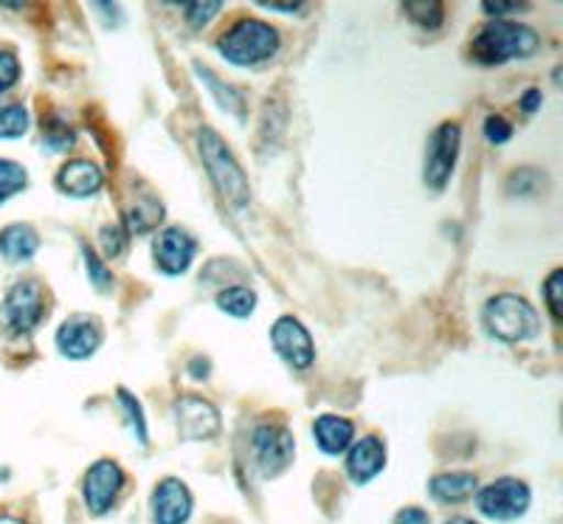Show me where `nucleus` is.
<instances>
[{"instance_id":"f257e3e1","label":"nucleus","mask_w":563,"mask_h":524,"mask_svg":"<svg viewBox=\"0 0 563 524\" xmlns=\"http://www.w3.org/2000/svg\"><path fill=\"white\" fill-rule=\"evenodd\" d=\"M198 148L200 161H203L206 173H209L211 184H214V189L220 193V198H223L234 211L245 209V206L251 204L249 178H245L243 166L238 164V159L231 155L229 144H225L211 128H203L198 133Z\"/></svg>"},{"instance_id":"f03ea898","label":"nucleus","mask_w":563,"mask_h":524,"mask_svg":"<svg viewBox=\"0 0 563 524\" xmlns=\"http://www.w3.org/2000/svg\"><path fill=\"white\" fill-rule=\"evenodd\" d=\"M538 48V34L516 20H490L471 45V57L482 65H501L525 59Z\"/></svg>"},{"instance_id":"7ed1b4c3","label":"nucleus","mask_w":563,"mask_h":524,"mask_svg":"<svg viewBox=\"0 0 563 524\" xmlns=\"http://www.w3.org/2000/svg\"><path fill=\"white\" fill-rule=\"evenodd\" d=\"M218 52L225 63L240 65V68L268 63L279 52V32L265 20H240L220 37Z\"/></svg>"},{"instance_id":"20e7f679","label":"nucleus","mask_w":563,"mask_h":524,"mask_svg":"<svg viewBox=\"0 0 563 524\" xmlns=\"http://www.w3.org/2000/svg\"><path fill=\"white\" fill-rule=\"evenodd\" d=\"M485 327L493 339L519 345V341L536 339L541 332V319L525 296L499 294L485 305Z\"/></svg>"},{"instance_id":"39448f33","label":"nucleus","mask_w":563,"mask_h":524,"mask_svg":"<svg viewBox=\"0 0 563 524\" xmlns=\"http://www.w3.org/2000/svg\"><path fill=\"white\" fill-rule=\"evenodd\" d=\"M45 316V294L34 280L18 282L0 305V327L9 336H29Z\"/></svg>"},{"instance_id":"423d86ee","label":"nucleus","mask_w":563,"mask_h":524,"mask_svg":"<svg viewBox=\"0 0 563 524\" xmlns=\"http://www.w3.org/2000/svg\"><path fill=\"white\" fill-rule=\"evenodd\" d=\"M476 507L487 518L512 522V518L525 516L527 507H530V488L516 477H501V480L476 491Z\"/></svg>"},{"instance_id":"0eeeda50","label":"nucleus","mask_w":563,"mask_h":524,"mask_svg":"<svg viewBox=\"0 0 563 524\" xmlns=\"http://www.w3.org/2000/svg\"><path fill=\"white\" fill-rule=\"evenodd\" d=\"M251 455H254V462L263 477H276V473H282L294 462L296 440L285 426L263 423L251 435Z\"/></svg>"},{"instance_id":"6e6552de","label":"nucleus","mask_w":563,"mask_h":524,"mask_svg":"<svg viewBox=\"0 0 563 524\" xmlns=\"http://www.w3.org/2000/svg\"><path fill=\"white\" fill-rule=\"evenodd\" d=\"M460 124H440V128L431 133L429 139V150H426V166H422V178L431 189H445L454 175V166H456V155H460Z\"/></svg>"},{"instance_id":"1a4fd4ad","label":"nucleus","mask_w":563,"mask_h":524,"mask_svg":"<svg viewBox=\"0 0 563 524\" xmlns=\"http://www.w3.org/2000/svg\"><path fill=\"white\" fill-rule=\"evenodd\" d=\"M124 488V471L119 468V462L113 460H99L88 468L82 482L85 505L93 516H104L110 507L115 505V499Z\"/></svg>"},{"instance_id":"9d476101","label":"nucleus","mask_w":563,"mask_h":524,"mask_svg":"<svg viewBox=\"0 0 563 524\" xmlns=\"http://www.w3.org/2000/svg\"><path fill=\"white\" fill-rule=\"evenodd\" d=\"M271 341H274V350L279 352L282 359L288 361L294 370H308L316 361V347L310 339L308 327L301 325L294 316H282L276 319V325L271 327Z\"/></svg>"},{"instance_id":"9b49d317","label":"nucleus","mask_w":563,"mask_h":524,"mask_svg":"<svg viewBox=\"0 0 563 524\" xmlns=\"http://www.w3.org/2000/svg\"><path fill=\"white\" fill-rule=\"evenodd\" d=\"M175 423L184 440H211L220 432V412L198 395H184L175 403Z\"/></svg>"},{"instance_id":"f8f14e48","label":"nucleus","mask_w":563,"mask_h":524,"mask_svg":"<svg viewBox=\"0 0 563 524\" xmlns=\"http://www.w3.org/2000/svg\"><path fill=\"white\" fill-rule=\"evenodd\" d=\"M155 265L167 276H180L189 271L192 260L198 256V240L186 229H164L153 245Z\"/></svg>"},{"instance_id":"ddd939ff","label":"nucleus","mask_w":563,"mask_h":524,"mask_svg":"<svg viewBox=\"0 0 563 524\" xmlns=\"http://www.w3.org/2000/svg\"><path fill=\"white\" fill-rule=\"evenodd\" d=\"M102 345V325L93 316H70L57 330V350L70 361H85Z\"/></svg>"},{"instance_id":"4468645a","label":"nucleus","mask_w":563,"mask_h":524,"mask_svg":"<svg viewBox=\"0 0 563 524\" xmlns=\"http://www.w3.org/2000/svg\"><path fill=\"white\" fill-rule=\"evenodd\" d=\"M150 513L155 524H186V518L192 516V493L180 480L167 477L155 485Z\"/></svg>"},{"instance_id":"2eb2a0df","label":"nucleus","mask_w":563,"mask_h":524,"mask_svg":"<svg viewBox=\"0 0 563 524\" xmlns=\"http://www.w3.org/2000/svg\"><path fill=\"white\" fill-rule=\"evenodd\" d=\"M386 466V446L378 437H364L355 446H350V455H346V473L355 485H366L369 480H375Z\"/></svg>"},{"instance_id":"dca6fc26","label":"nucleus","mask_w":563,"mask_h":524,"mask_svg":"<svg viewBox=\"0 0 563 524\" xmlns=\"http://www.w3.org/2000/svg\"><path fill=\"white\" fill-rule=\"evenodd\" d=\"M104 184V175L97 164L90 161H68L57 175V189L68 198H90L97 195Z\"/></svg>"},{"instance_id":"f3484780","label":"nucleus","mask_w":563,"mask_h":524,"mask_svg":"<svg viewBox=\"0 0 563 524\" xmlns=\"http://www.w3.org/2000/svg\"><path fill=\"white\" fill-rule=\"evenodd\" d=\"M313 437L316 446L330 457L344 455L346 448L352 446V437H355V426H352L346 417L339 415H321L319 421L313 423Z\"/></svg>"},{"instance_id":"a211bd4d","label":"nucleus","mask_w":563,"mask_h":524,"mask_svg":"<svg viewBox=\"0 0 563 524\" xmlns=\"http://www.w3.org/2000/svg\"><path fill=\"white\" fill-rule=\"evenodd\" d=\"M429 491L442 505H460V502H465V499H471L479 491V480H476L474 473L465 471L437 473L434 480L429 482Z\"/></svg>"},{"instance_id":"6ab92c4d","label":"nucleus","mask_w":563,"mask_h":524,"mask_svg":"<svg viewBox=\"0 0 563 524\" xmlns=\"http://www.w3.org/2000/svg\"><path fill=\"white\" fill-rule=\"evenodd\" d=\"M40 234L26 223H12L0 231V256L9 262H26L37 254Z\"/></svg>"},{"instance_id":"aec40b11","label":"nucleus","mask_w":563,"mask_h":524,"mask_svg":"<svg viewBox=\"0 0 563 524\" xmlns=\"http://www.w3.org/2000/svg\"><path fill=\"white\" fill-rule=\"evenodd\" d=\"M161 218H164V206L158 200H135L128 209V234H147V231H153L161 223Z\"/></svg>"},{"instance_id":"412c9836","label":"nucleus","mask_w":563,"mask_h":524,"mask_svg":"<svg viewBox=\"0 0 563 524\" xmlns=\"http://www.w3.org/2000/svg\"><path fill=\"white\" fill-rule=\"evenodd\" d=\"M198 77L203 79L206 85H209L211 97L218 99L220 108H225V110H229V113H234V116H238V119H243V116H245V99H243V94H240L238 88H231V85H223V83H220L218 74H211L209 68H200V65H198Z\"/></svg>"},{"instance_id":"4be33fe9","label":"nucleus","mask_w":563,"mask_h":524,"mask_svg":"<svg viewBox=\"0 0 563 524\" xmlns=\"http://www.w3.org/2000/svg\"><path fill=\"white\" fill-rule=\"evenodd\" d=\"M218 307L223 314L234 316V319H249L256 307V294L243 285H234V288H225L218 294Z\"/></svg>"},{"instance_id":"5701e85b","label":"nucleus","mask_w":563,"mask_h":524,"mask_svg":"<svg viewBox=\"0 0 563 524\" xmlns=\"http://www.w3.org/2000/svg\"><path fill=\"white\" fill-rule=\"evenodd\" d=\"M74 141H77V133L70 128L65 119L59 116H48L43 119V144L48 150H57V153H65V150L74 148Z\"/></svg>"},{"instance_id":"b1692460","label":"nucleus","mask_w":563,"mask_h":524,"mask_svg":"<svg viewBox=\"0 0 563 524\" xmlns=\"http://www.w3.org/2000/svg\"><path fill=\"white\" fill-rule=\"evenodd\" d=\"M119 410H122L124 423H128L130 435L141 443V446H147V421H144V412H141V403L130 395L128 390H119Z\"/></svg>"},{"instance_id":"393cba45","label":"nucleus","mask_w":563,"mask_h":524,"mask_svg":"<svg viewBox=\"0 0 563 524\" xmlns=\"http://www.w3.org/2000/svg\"><path fill=\"white\" fill-rule=\"evenodd\" d=\"M29 186V173L18 161L0 159V204H7L12 195L23 193Z\"/></svg>"},{"instance_id":"a878e982","label":"nucleus","mask_w":563,"mask_h":524,"mask_svg":"<svg viewBox=\"0 0 563 524\" xmlns=\"http://www.w3.org/2000/svg\"><path fill=\"white\" fill-rule=\"evenodd\" d=\"M29 124V110L23 105H0V139H20L26 135Z\"/></svg>"},{"instance_id":"bb28decb","label":"nucleus","mask_w":563,"mask_h":524,"mask_svg":"<svg viewBox=\"0 0 563 524\" xmlns=\"http://www.w3.org/2000/svg\"><path fill=\"white\" fill-rule=\"evenodd\" d=\"M404 12L409 14L411 23H417V26L440 29L445 9L437 0H420V3H404Z\"/></svg>"},{"instance_id":"cd10ccee","label":"nucleus","mask_w":563,"mask_h":524,"mask_svg":"<svg viewBox=\"0 0 563 524\" xmlns=\"http://www.w3.org/2000/svg\"><path fill=\"white\" fill-rule=\"evenodd\" d=\"M82 254H85V265H88V276H90V282H93V288L97 291H108L110 285H113V274H110L108 269H104V262L99 260L97 256V251H90V249H82Z\"/></svg>"},{"instance_id":"c85d7f7f","label":"nucleus","mask_w":563,"mask_h":524,"mask_svg":"<svg viewBox=\"0 0 563 524\" xmlns=\"http://www.w3.org/2000/svg\"><path fill=\"white\" fill-rule=\"evenodd\" d=\"M184 14L186 23L192 29H203L206 23H211V18L223 9V3H184Z\"/></svg>"},{"instance_id":"c756f323","label":"nucleus","mask_w":563,"mask_h":524,"mask_svg":"<svg viewBox=\"0 0 563 524\" xmlns=\"http://www.w3.org/2000/svg\"><path fill=\"white\" fill-rule=\"evenodd\" d=\"M20 79V59L12 48H0V94H7Z\"/></svg>"},{"instance_id":"7c9ffc66","label":"nucleus","mask_w":563,"mask_h":524,"mask_svg":"<svg viewBox=\"0 0 563 524\" xmlns=\"http://www.w3.org/2000/svg\"><path fill=\"white\" fill-rule=\"evenodd\" d=\"M99 240H102L104 245V254L119 256L128 249V229H124V226H104V229L99 231Z\"/></svg>"},{"instance_id":"2f4dec72","label":"nucleus","mask_w":563,"mask_h":524,"mask_svg":"<svg viewBox=\"0 0 563 524\" xmlns=\"http://www.w3.org/2000/svg\"><path fill=\"white\" fill-rule=\"evenodd\" d=\"M485 135L493 144H505L512 135V124L507 122L505 116H487L485 119Z\"/></svg>"},{"instance_id":"473e14b6","label":"nucleus","mask_w":563,"mask_h":524,"mask_svg":"<svg viewBox=\"0 0 563 524\" xmlns=\"http://www.w3.org/2000/svg\"><path fill=\"white\" fill-rule=\"evenodd\" d=\"M561 285H563V274L561 271H552L550 280H547L544 285V299H547V307H550V314L555 316V319H561Z\"/></svg>"},{"instance_id":"72a5a7b5","label":"nucleus","mask_w":563,"mask_h":524,"mask_svg":"<svg viewBox=\"0 0 563 524\" xmlns=\"http://www.w3.org/2000/svg\"><path fill=\"white\" fill-rule=\"evenodd\" d=\"M538 178H544V175L541 173H536V170H519V173L512 175L510 178V184H507V193H512V195H532L530 193V184H541V181Z\"/></svg>"},{"instance_id":"f704fd0d","label":"nucleus","mask_w":563,"mask_h":524,"mask_svg":"<svg viewBox=\"0 0 563 524\" xmlns=\"http://www.w3.org/2000/svg\"><path fill=\"white\" fill-rule=\"evenodd\" d=\"M487 14H493L496 20H501V14H519V12H527V3H485Z\"/></svg>"},{"instance_id":"c9c22d12","label":"nucleus","mask_w":563,"mask_h":524,"mask_svg":"<svg viewBox=\"0 0 563 524\" xmlns=\"http://www.w3.org/2000/svg\"><path fill=\"white\" fill-rule=\"evenodd\" d=\"M395 524H431L429 513L420 511V507H406L395 516Z\"/></svg>"},{"instance_id":"e433bc0d","label":"nucleus","mask_w":563,"mask_h":524,"mask_svg":"<svg viewBox=\"0 0 563 524\" xmlns=\"http://www.w3.org/2000/svg\"><path fill=\"white\" fill-rule=\"evenodd\" d=\"M541 102H544V97H541V90H527L525 97H521V110H525V113H536L538 108H541Z\"/></svg>"},{"instance_id":"4c0bfd02","label":"nucleus","mask_w":563,"mask_h":524,"mask_svg":"<svg viewBox=\"0 0 563 524\" xmlns=\"http://www.w3.org/2000/svg\"><path fill=\"white\" fill-rule=\"evenodd\" d=\"M263 9H271V12L296 14L301 9V3H263Z\"/></svg>"},{"instance_id":"58836bf2","label":"nucleus","mask_w":563,"mask_h":524,"mask_svg":"<svg viewBox=\"0 0 563 524\" xmlns=\"http://www.w3.org/2000/svg\"><path fill=\"white\" fill-rule=\"evenodd\" d=\"M0 524H26V522H20V518L14 516H0Z\"/></svg>"},{"instance_id":"ea45409f","label":"nucleus","mask_w":563,"mask_h":524,"mask_svg":"<svg viewBox=\"0 0 563 524\" xmlns=\"http://www.w3.org/2000/svg\"><path fill=\"white\" fill-rule=\"evenodd\" d=\"M445 524H476V522H471V518H451V522Z\"/></svg>"}]
</instances>
